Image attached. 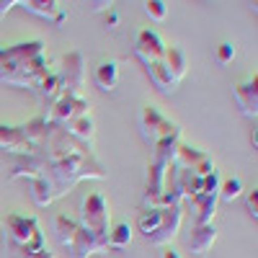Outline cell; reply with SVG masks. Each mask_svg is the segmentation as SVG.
<instances>
[{
	"mask_svg": "<svg viewBox=\"0 0 258 258\" xmlns=\"http://www.w3.org/2000/svg\"><path fill=\"white\" fill-rule=\"evenodd\" d=\"M52 70L44 57V41H18L11 47H0V80L18 88H36L41 78Z\"/></svg>",
	"mask_w": 258,
	"mask_h": 258,
	"instance_id": "cell-1",
	"label": "cell"
},
{
	"mask_svg": "<svg viewBox=\"0 0 258 258\" xmlns=\"http://www.w3.org/2000/svg\"><path fill=\"white\" fill-rule=\"evenodd\" d=\"M39 178L49 186L52 202H54V199L64 197V194L80 181H88V178L101 181V178H106V168L93 153H75V155H68L62 160L49 163Z\"/></svg>",
	"mask_w": 258,
	"mask_h": 258,
	"instance_id": "cell-2",
	"label": "cell"
},
{
	"mask_svg": "<svg viewBox=\"0 0 258 258\" xmlns=\"http://www.w3.org/2000/svg\"><path fill=\"white\" fill-rule=\"evenodd\" d=\"M78 225L83 230L93 232L98 240H103L109 245V230H111V214H109V204H106L103 194L91 191L88 197H83L80 202V220Z\"/></svg>",
	"mask_w": 258,
	"mask_h": 258,
	"instance_id": "cell-3",
	"label": "cell"
},
{
	"mask_svg": "<svg viewBox=\"0 0 258 258\" xmlns=\"http://www.w3.org/2000/svg\"><path fill=\"white\" fill-rule=\"evenodd\" d=\"M6 232H8V248H31L41 250L47 248L44 232H41L36 217H24V214H8L6 217Z\"/></svg>",
	"mask_w": 258,
	"mask_h": 258,
	"instance_id": "cell-4",
	"label": "cell"
},
{
	"mask_svg": "<svg viewBox=\"0 0 258 258\" xmlns=\"http://www.w3.org/2000/svg\"><path fill=\"white\" fill-rule=\"evenodd\" d=\"M59 88L64 96L85 98V59L80 52H68L59 59Z\"/></svg>",
	"mask_w": 258,
	"mask_h": 258,
	"instance_id": "cell-5",
	"label": "cell"
},
{
	"mask_svg": "<svg viewBox=\"0 0 258 258\" xmlns=\"http://www.w3.org/2000/svg\"><path fill=\"white\" fill-rule=\"evenodd\" d=\"M140 132H142V140L153 147L158 140L163 137H170V135H178L181 132V126L173 124L170 119H165L160 111H158V106L153 103H147L145 109L140 111Z\"/></svg>",
	"mask_w": 258,
	"mask_h": 258,
	"instance_id": "cell-6",
	"label": "cell"
},
{
	"mask_svg": "<svg viewBox=\"0 0 258 258\" xmlns=\"http://www.w3.org/2000/svg\"><path fill=\"white\" fill-rule=\"evenodd\" d=\"M160 225L158 230L147 238L150 245H160V248H168V243L178 235L181 230V222H183V207H160Z\"/></svg>",
	"mask_w": 258,
	"mask_h": 258,
	"instance_id": "cell-7",
	"label": "cell"
},
{
	"mask_svg": "<svg viewBox=\"0 0 258 258\" xmlns=\"http://www.w3.org/2000/svg\"><path fill=\"white\" fill-rule=\"evenodd\" d=\"M173 165L176 168H188V170H194V173H199L202 178L209 176L212 170H214V163H212V158L204 153V150L191 147L186 142L178 145V153H176V163Z\"/></svg>",
	"mask_w": 258,
	"mask_h": 258,
	"instance_id": "cell-8",
	"label": "cell"
},
{
	"mask_svg": "<svg viewBox=\"0 0 258 258\" xmlns=\"http://www.w3.org/2000/svg\"><path fill=\"white\" fill-rule=\"evenodd\" d=\"M88 114V98H73V96H59L54 103H52V114H49V121L52 124H70L73 119Z\"/></svg>",
	"mask_w": 258,
	"mask_h": 258,
	"instance_id": "cell-9",
	"label": "cell"
},
{
	"mask_svg": "<svg viewBox=\"0 0 258 258\" xmlns=\"http://www.w3.org/2000/svg\"><path fill=\"white\" fill-rule=\"evenodd\" d=\"M163 52H165V44H163V39L153 29H142L135 36V54H137V59L145 64V68L153 64V62H160Z\"/></svg>",
	"mask_w": 258,
	"mask_h": 258,
	"instance_id": "cell-10",
	"label": "cell"
},
{
	"mask_svg": "<svg viewBox=\"0 0 258 258\" xmlns=\"http://www.w3.org/2000/svg\"><path fill=\"white\" fill-rule=\"evenodd\" d=\"M103 250H109V245H106L103 240H98L93 232L83 230V227L78 225V230H75V235H73V240H70V245H68L70 258H91V255L103 253Z\"/></svg>",
	"mask_w": 258,
	"mask_h": 258,
	"instance_id": "cell-11",
	"label": "cell"
},
{
	"mask_svg": "<svg viewBox=\"0 0 258 258\" xmlns=\"http://www.w3.org/2000/svg\"><path fill=\"white\" fill-rule=\"evenodd\" d=\"M165 170L153 163H147V176H145V194H142V204L145 209H155L160 197H163V186H165Z\"/></svg>",
	"mask_w": 258,
	"mask_h": 258,
	"instance_id": "cell-12",
	"label": "cell"
},
{
	"mask_svg": "<svg viewBox=\"0 0 258 258\" xmlns=\"http://www.w3.org/2000/svg\"><path fill=\"white\" fill-rule=\"evenodd\" d=\"M181 142H183V132L158 140L153 147H150V150H153V158H150V163L158 165V168H170V165L176 163V153H178V145H181Z\"/></svg>",
	"mask_w": 258,
	"mask_h": 258,
	"instance_id": "cell-13",
	"label": "cell"
},
{
	"mask_svg": "<svg viewBox=\"0 0 258 258\" xmlns=\"http://www.w3.org/2000/svg\"><path fill=\"white\" fill-rule=\"evenodd\" d=\"M0 150L16 155V158H26V155L34 153V147L26 142L24 135H21V129L18 126H6V124H0Z\"/></svg>",
	"mask_w": 258,
	"mask_h": 258,
	"instance_id": "cell-14",
	"label": "cell"
},
{
	"mask_svg": "<svg viewBox=\"0 0 258 258\" xmlns=\"http://www.w3.org/2000/svg\"><path fill=\"white\" fill-rule=\"evenodd\" d=\"M214 243H217V227H214V225H197V227L191 230L188 240H186V245H188V250L194 255L209 253Z\"/></svg>",
	"mask_w": 258,
	"mask_h": 258,
	"instance_id": "cell-15",
	"label": "cell"
},
{
	"mask_svg": "<svg viewBox=\"0 0 258 258\" xmlns=\"http://www.w3.org/2000/svg\"><path fill=\"white\" fill-rule=\"evenodd\" d=\"M235 101H238L240 111L245 116L255 119V114H258V75H253V80L235 85Z\"/></svg>",
	"mask_w": 258,
	"mask_h": 258,
	"instance_id": "cell-16",
	"label": "cell"
},
{
	"mask_svg": "<svg viewBox=\"0 0 258 258\" xmlns=\"http://www.w3.org/2000/svg\"><path fill=\"white\" fill-rule=\"evenodd\" d=\"M64 132H68L75 142H80L83 147H93V140H96V121L91 119V114H83L78 119H73L70 124H64Z\"/></svg>",
	"mask_w": 258,
	"mask_h": 258,
	"instance_id": "cell-17",
	"label": "cell"
},
{
	"mask_svg": "<svg viewBox=\"0 0 258 258\" xmlns=\"http://www.w3.org/2000/svg\"><path fill=\"white\" fill-rule=\"evenodd\" d=\"M160 62H163V68L168 70L173 85H178V83L183 80V75H186V54H183L178 47H165Z\"/></svg>",
	"mask_w": 258,
	"mask_h": 258,
	"instance_id": "cell-18",
	"label": "cell"
},
{
	"mask_svg": "<svg viewBox=\"0 0 258 258\" xmlns=\"http://www.w3.org/2000/svg\"><path fill=\"white\" fill-rule=\"evenodd\" d=\"M194 207V220L197 225H212L214 214H217V197H209V194H197L194 199H188Z\"/></svg>",
	"mask_w": 258,
	"mask_h": 258,
	"instance_id": "cell-19",
	"label": "cell"
},
{
	"mask_svg": "<svg viewBox=\"0 0 258 258\" xmlns=\"http://www.w3.org/2000/svg\"><path fill=\"white\" fill-rule=\"evenodd\" d=\"M176 181H178V188H181V197L186 202L194 199L197 194H202L204 178L199 173H194V170H188V168H176Z\"/></svg>",
	"mask_w": 258,
	"mask_h": 258,
	"instance_id": "cell-20",
	"label": "cell"
},
{
	"mask_svg": "<svg viewBox=\"0 0 258 258\" xmlns=\"http://www.w3.org/2000/svg\"><path fill=\"white\" fill-rule=\"evenodd\" d=\"M49 116H34V119H29L26 124H21L18 129H21V135L26 137V142L31 145V147H36L41 140L47 137V132H49Z\"/></svg>",
	"mask_w": 258,
	"mask_h": 258,
	"instance_id": "cell-21",
	"label": "cell"
},
{
	"mask_svg": "<svg viewBox=\"0 0 258 258\" xmlns=\"http://www.w3.org/2000/svg\"><path fill=\"white\" fill-rule=\"evenodd\" d=\"M93 80L101 91H114L116 85H119V68H116V62H101L96 64V70H93Z\"/></svg>",
	"mask_w": 258,
	"mask_h": 258,
	"instance_id": "cell-22",
	"label": "cell"
},
{
	"mask_svg": "<svg viewBox=\"0 0 258 258\" xmlns=\"http://www.w3.org/2000/svg\"><path fill=\"white\" fill-rule=\"evenodd\" d=\"M18 6H24V11H29L39 18H47V21H54L57 13L64 8L57 0H24V3H18Z\"/></svg>",
	"mask_w": 258,
	"mask_h": 258,
	"instance_id": "cell-23",
	"label": "cell"
},
{
	"mask_svg": "<svg viewBox=\"0 0 258 258\" xmlns=\"http://www.w3.org/2000/svg\"><path fill=\"white\" fill-rule=\"evenodd\" d=\"M75 230H78V220H70L68 214H57V217H54V232H57V238H59V243L64 248L70 245Z\"/></svg>",
	"mask_w": 258,
	"mask_h": 258,
	"instance_id": "cell-24",
	"label": "cell"
},
{
	"mask_svg": "<svg viewBox=\"0 0 258 258\" xmlns=\"http://www.w3.org/2000/svg\"><path fill=\"white\" fill-rule=\"evenodd\" d=\"M34 91H39V96L44 98V101H57L59 96H62V88H59V78H57V73H49L47 78H41L39 80V85Z\"/></svg>",
	"mask_w": 258,
	"mask_h": 258,
	"instance_id": "cell-25",
	"label": "cell"
},
{
	"mask_svg": "<svg viewBox=\"0 0 258 258\" xmlns=\"http://www.w3.org/2000/svg\"><path fill=\"white\" fill-rule=\"evenodd\" d=\"M129 243H132V227H129L126 222H119V225H114V227L109 230V248L121 250V248H126Z\"/></svg>",
	"mask_w": 258,
	"mask_h": 258,
	"instance_id": "cell-26",
	"label": "cell"
},
{
	"mask_svg": "<svg viewBox=\"0 0 258 258\" xmlns=\"http://www.w3.org/2000/svg\"><path fill=\"white\" fill-rule=\"evenodd\" d=\"M145 70H147V75H150V80H153L155 88H160V91H170V88H173V80H170L168 70L163 68V62H153V64H147Z\"/></svg>",
	"mask_w": 258,
	"mask_h": 258,
	"instance_id": "cell-27",
	"label": "cell"
},
{
	"mask_svg": "<svg viewBox=\"0 0 258 258\" xmlns=\"http://www.w3.org/2000/svg\"><path fill=\"white\" fill-rule=\"evenodd\" d=\"M160 207H155V209H145L142 214H140V220H137V227H140V232L145 235V238H150L155 230H158V225H160Z\"/></svg>",
	"mask_w": 258,
	"mask_h": 258,
	"instance_id": "cell-28",
	"label": "cell"
},
{
	"mask_svg": "<svg viewBox=\"0 0 258 258\" xmlns=\"http://www.w3.org/2000/svg\"><path fill=\"white\" fill-rule=\"evenodd\" d=\"M243 194V181L240 178H225L220 183V194H217V199L222 202H235Z\"/></svg>",
	"mask_w": 258,
	"mask_h": 258,
	"instance_id": "cell-29",
	"label": "cell"
},
{
	"mask_svg": "<svg viewBox=\"0 0 258 258\" xmlns=\"http://www.w3.org/2000/svg\"><path fill=\"white\" fill-rule=\"evenodd\" d=\"M145 13L160 24V21L168 18V3H163V0H147V3H145Z\"/></svg>",
	"mask_w": 258,
	"mask_h": 258,
	"instance_id": "cell-30",
	"label": "cell"
},
{
	"mask_svg": "<svg viewBox=\"0 0 258 258\" xmlns=\"http://www.w3.org/2000/svg\"><path fill=\"white\" fill-rule=\"evenodd\" d=\"M220 183H222V178H220V170L214 168L209 176H204V183H202V194H209V197H217V194H220Z\"/></svg>",
	"mask_w": 258,
	"mask_h": 258,
	"instance_id": "cell-31",
	"label": "cell"
},
{
	"mask_svg": "<svg viewBox=\"0 0 258 258\" xmlns=\"http://www.w3.org/2000/svg\"><path fill=\"white\" fill-rule=\"evenodd\" d=\"M214 57H217L220 64H230L235 59V47L230 44V41H222V44L217 47V54H214Z\"/></svg>",
	"mask_w": 258,
	"mask_h": 258,
	"instance_id": "cell-32",
	"label": "cell"
},
{
	"mask_svg": "<svg viewBox=\"0 0 258 258\" xmlns=\"http://www.w3.org/2000/svg\"><path fill=\"white\" fill-rule=\"evenodd\" d=\"M245 207H248V214L255 220L258 217V191H250L245 197Z\"/></svg>",
	"mask_w": 258,
	"mask_h": 258,
	"instance_id": "cell-33",
	"label": "cell"
},
{
	"mask_svg": "<svg viewBox=\"0 0 258 258\" xmlns=\"http://www.w3.org/2000/svg\"><path fill=\"white\" fill-rule=\"evenodd\" d=\"M116 24H119L116 11H106V29H116Z\"/></svg>",
	"mask_w": 258,
	"mask_h": 258,
	"instance_id": "cell-34",
	"label": "cell"
},
{
	"mask_svg": "<svg viewBox=\"0 0 258 258\" xmlns=\"http://www.w3.org/2000/svg\"><path fill=\"white\" fill-rule=\"evenodd\" d=\"M18 258H54V253L49 248H44V250H36V253H29V255H18Z\"/></svg>",
	"mask_w": 258,
	"mask_h": 258,
	"instance_id": "cell-35",
	"label": "cell"
},
{
	"mask_svg": "<svg viewBox=\"0 0 258 258\" xmlns=\"http://www.w3.org/2000/svg\"><path fill=\"white\" fill-rule=\"evenodd\" d=\"M13 6H18L16 0H0V18H3V16H6V13H8Z\"/></svg>",
	"mask_w": 258,
	"mask_h": 258,
	"instance_id": "cell-36",
	"label": "cell"
},
{
	"mask_svg": "<svg viewBox=\"0 0 258 258\" xmlns=\"http://www.w3.org/2000/svg\"><path fill=\"white\" fill-rule=\"evenodd\" d=\"M160 258H181L178 255V250H173V248H163V255Z\"/></svg>",
	"mask_w": 258,
	"mask_h": 258,
	"instance_id": "cell-37",
	"label": "cell"
}]
</instances>
